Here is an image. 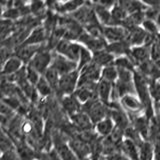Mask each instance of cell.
<instances>
[{"label": "cell", "instance_id": "8d00e7d4", "mask_svg": "<svg viewBox=\"0 0 160 160\" xmlns=\"http://www.w3.org/2000/svg\"><path fill=\"white\" fill-rule=\"evenodd\" d=\"M4 99V96H3V94L1 92V89H0V100H3Z\"/></svg>", "mask_w": 160, "mask_h": 160}, {"label": "cell", "instance_id": "30bf717a", "mask_svg": "<svg viewBox=\"0 0 160 160\" xmlns=\"http://www.w3.org/2000/svg\"><path fill=\"white\" fill-rule=\"evenodd\" d=\"M44 45H20L14 51V55L21 60L24 65H28L32 58L41 50Z\"/></svg>", "mask_w": 160, "mask_h": 160}, {"label": "cell", "instance_id": "4dcf8cb0", "mask_svg": "<svg viewBox=\"0 0 160 160\" xmlns=\"http://www.w3.org/2000/svg\"><path fill=\"white\" fill-rule=\"evenodd\" d=\"M0 160H20V158L16 149H13L0 154Z\"/></svg>", "mask_w": 160, "mask_h": 160}, {"label": "cell", "instance_id": "5bb4252c", "mask_svg": "<svg viewBox=\"0 0 160 160\" xmlns=\"http://www.w3.org/2000/svg\"><path fill=\"white\" fill-rule=\"evenodd\" d=\"M119 152L128 160H139V145L132 140L125 138L119 146Z\"/></svg>", "mask_w": 160, "mask_h": 160}, {"label": "cell", "instance_id": "e575fe53", "mask_svg": "<svg viewBox=\"0 0 160 160\" xmlns=\"http://www.w3.org/2000/svg\"><path fill=\"white\" fill-rule=\"evenodd\" d=\"M90 160H107V158L104 155L100 154V155H96V156H92L90 158Z\"/></svg>", "mask_w": 160, "mask_h": 160}, {"label": "cell", "instance_id": "cb8c5ba5", "mask_svg": "<svg viewBox=\"0 0 160 160\" xmlns=\"http://www.w3.org/2000/svg\"><path fill=\"white\" fill-rule=\"evenodd\" d=\"M101 80H105V81L110 82V83H115L118 79V69L114 64L109 65V66L103 67L101 69Z\"/></svg>", "mask_w": 160, "mask_h": 160}, {"label": "cell", "instance_id": "74e56055", "mask_svg": "<svg viewBox=\"0 0 160 160\" xmlns=\"http://www.w3.org/2000/svg\"><path fill=\"white\" fill-rule=\"evenodd\" d=\"M156 64H157V65H158V66L160 67V59H159V60H158V61L156 62Z\"/></svg>", "mask_w": 160, "mask_h": 160}, {"label": "cell", "instance_id": "484cf974", "mask_svg": "<svg viewBox=\"0 0 160 160\" xmlns=\"http://www.w3.org/2000/svg\"><path fill=\"white\" fill-rule=\"evenodd\" d=\"M15 30V22L8 19H0V37L7 39Z\"/></svg>", "mask_w": 160, "mask_h": 160}, {"label": "cell", "instance_id": "277c9868", "mask_svg": "<svg viewBox=\"0 0 160 160\" xmlns=\"http://www.w3.org/2000/svg\"><path fill=\"white\" fill-rule=\"evenodd\" d=\"M82 47V45L77 41H70V40L62 39L56 45L54 52L62 55V56L66 57L69 60L76 62L78 64V60Z\"/></svg>", "mask_w": 160, "mask_h": 160}, {"label": "cell", "instance_id": "7402d4cb", "mask_svg": "<svg viewBox=\"0 0 160 160\" xmlns=\"http://www.w3.org/2000/svg\"><path fill=\"white\" fill-rule=\"evenodd\" d=\"M35 87H36V90H37V92L41 99H47V98L52 97L54 95L53 88L50 86V84L46 81V79H45L43 76L40 77L39 81Z\"/></svg>", "mask_w": 160, "mask_h": 160}, {"label": "cell", "instance_id": "2e32d148", "mask_svg": "<svg viewBox=\"0 0 160 160\" xmlns=\"http://www.w3.org/2000/svg\"><path fill=\"white\" fill-rule=\"evenodd\" d=\"M69 118L71 119L74 128L80 129L81 132L93 130V123L91 122V120H90V118L88 117V115L86 113H84L82 110L80 112L74 114L73 116L69 117Z\"/></svg>", "mask_w": 160, "mask_h": 160}, {"label": "cell", "instance_id": "7a4b0ae2", "mask_svg": "<svg viewBox=\"0 0 160 160\" xmlns=\"http://www.w3.org/2000/svg\"><path fill=\"white\" fill-rule=\"evenodd\" d=\"M82 111L88 115L93 125L108 116V106L98 98H94L82 105Z\"/></svg>", "mask_w": 160, "mask_h": 160}, {"label": "cell", "instance_id": "1f68e13d", "mask_svg": "<svg viewBox=\"0 0 160 160\" xmlns=\"http://www.w3.org/2000/svg\"><path fill=\"white\" fill-rule=\"evenodd\" d=\"M16 112L10 108L3 100H0V115H6V116H13Z\"/></svg>", "mask_w": 160, "mask_h": 160}, {"label": "cell", "instance_id": "83f0119b", "mask_svg": "<svg viewBox=\"0 0 160 160\" xmlns=\"http://www.w3.org/2000/svg\"><path fill=\"white\" fill-rule=\"evenodd\" d=\"M42 76L46 79V81L50 84V86L53 88L54 95H55V90H56V88H57L58 81H59V78H60L59 74L55 71L52 67H49Z\"/></svg>", "mask_w": 160, "mask_h": 160}, {"label": "cell", "instance_id": "9a60e30c", "mask_svg": "<svg viewBox=\"0 0 160 160\" xmlns=\"http://www.w3.org/2000/svg\"><path fill=\"white\" fill-rule=\"evenodd\" d=\"M48 35L42 25L34 28L22 45H43L46 44Z\"/></svg>", "mask_w": 160, "mask_h": 160}, {"label": "cell", "instance_id": "d590c367", "mask_svg": "<svg viewBox=\"0 0 160 160\" xmlns=\"http://www.w3.org/2000/svg\"><path fill=\"white\" fill-rule=\"evenodd\" d=\"M3 7H2V5H1V3H0V17H2V14H3Z\"/></svg>", "mask_w": 160, "mask_h": 160}, {"label": "cell", "instance_id": "ac0fdd59", "mask_svg": "<svg viewBox=\"0 0 160 160\" xmlns=\"http://www.w3.org/2000/svg\"><path fill=\"white\" fill-rule=\"evenodd\" d=\"M128 37H127V42L129 43L130 47H135V46H142L145 44L146 38L148 34L144 31L142 27H136L132 30L128 31Z\"/></svg>", "mask_w": 160, "mask_h": 160}, {"label": "cell", "instance_id": "9c48e42d", "mask_svg": "<svg viewBox=\"0 0 160 160\" xmlns=\"http://www.w3.org/2000/svg\"><path fill=\"white\" fill-rule=\"evenodd\" d=\"M77 42H79L85 48L90 50L92 53H95L103 49H106V46H107V42L105 41L104 38L94 37L92 35H90L89 33H87L86 31H84L82 33V35L79 37Z\"/></svg>", "mask_w": 160, "mask_h": 160}, {"label": "cell", "instance_id": "ba28073f", "mask_svg": "<svg viewBox=\"0 0 160 160\" xmlns=\"http://www.w3.org/2000/svg\"><path fill=\"white\" fill-rule=\"evenodd\" d=\"M128 31L121 25L103 27V37L107 44L127 40Z\"/></svg>", "mask_w": 160, "mask_h": 160}, {"label": "cell", "instance_id": "4316f807", "mask_svg": "<svg viewBox=\"0 0 160 160\" xmlns=\"http://www.w3.org/2000/svg\"><path fill=\"white\" fill-rule=\"evenodd\" d=\"M141 27L144 31L149 35H152V36H159L160 35V29L155 20L146 18L141 24Z\"/></svg>", "mask_w": 160, "mask_h": 160}, {"label": "cell", "instance_id": "f546056e", "mask_svg": "<svg viewBox=\"0 0 160 160\" xmlns=\"http://www.w3.org/2000/svg\"><path fill=\"white\" fill-rule=\"evenodd\" d=\"M41 76L42 75H40L36 70H34L32 67L26 65V78L29 83H31L32 85H34V86H36V84L38 83L39 79Z\"/></svg>", "mask_w": 160, "mask_h": 160}, {"label": "cell", "instance_id": "5b68a950", "mask_svg": "<svg viewBox=\"0 0 160 160\" xmlns=\"http://www.w3.org/2000/svg\"><path fill=\"white\" fill-rule=\"evenodd\" d=\"M53 52L54 51L49 50L46 47V44H45L44 47L29 62L28 66L32 67L34 70H36L40 75H43L46 72V70L50 67V65H51Z\"/></svg>", "mask_w": 160, "mask_h": 160}, {"label": "cell", "instance_id": "52a82bcc", "mask_svg": "<svg viewBox=\"0 0 160 160\" xmlns=\"http://www.w3.org/2000/svg\"><path fill=\"white\" fill-rule=\"evenodd\" d=\"M50 67H52L59 74V76H62V75L78 70V64L76 62L69 60L66 57L62 56V55L53 52L52 62Z\"/></svg>", "mask_w": 160, "mask_h": 160}, {"label": "cell", "instance_id": "8992f818", "mask_svg": "<svg viewBox=\"0 0 160 160\" xmlns=\"http://www.w3.org/2000/svg\"><path fill=\"white\" fill-rule=\"evenodd\" d=\"M101 69L98 65L91 62L79 70L78 87L89 84H96L101 78Z\"/></svg>", "mask_w": 160, "mask_h": 160}, {"label": "cell", "instance_id": "4fadbf2b", "mask_svg": "<svg viewBox=\"0 0 160 160\" xmlns=\"http://www.w3.org/2000/svg\"><path fill=\"white\" fill-rule=\"evenodd\" d=\"M115 129V124L113 120L109 116L103 118L93 125V130L95 134L100 138H107L111 135Z\"/></svg>", "mask_w": 160, "mask_h": 160}, {"label": "cell", "instance_id": "d6a6232c", "mask_svg": "<svg viewBox=\"0 0 160 160\" xmlns=\"http://www.w3.org/2000/svg\"><path fill=\"white\" fill-rule=\"evenodd\" d=\"M106 158H107V160H128L120 152H115L111 155H108V156H106Z\"/></svg>", "mask_w": 160, "mask_h": 160}, {"label": "cell", "instance_id": "7c38bea8", "mask_svg": "<svg viewBox=\"0 0 160 160\" xmlns=\"http://www.w3.org/2000/svg\"><path fill=\"white\" fill-rule=\"evenodd\" d=\"M128 56L131 58L136 68L140 66L141 64L151 60L150 59V49L147 46H145V45L131 47L130 48Z\"/></svg>", "mask_w": 160, "mask_h": 160}, {"label": "cell", "instance_id": "6da1fadb", "mask_svg": "<svg viewBox=\"0 0 160 160\" xmlns=\"http://www.w3.org/2000/svg\"><path fill=\"white\" fill-rule=\"evenodd\" d=\"M78 80L79 70H75L73 72L60 76L57 88L55 90V96H57L58 99H60L64 96L74 94L78 87Z\"/></svg>", "mask_w": 160, "mask_h": 160}, {"label": "cell", "instance_id": "f1b7e54d", "mask_svg": "<svg viewBox=\"0 0 160 160\" xmlns=\"http://www.w3.org/2000/svg\"><path fill=\"white\" fill-rule=\"evenodd\" d=\"M92 60H93V53L83 46L82 50H81V53H80L79 60H78V70L82 69L85 66H87L88 64L92 62Z\"/></svg>", "mask_w": 160, "mask_h": 160}, {"label": "cell", "instance_id": "e0dca14e", "mask_svg": "<svg viewBox=\"0 0 160 160\" xmlns=\"http://www.w3.org/2000/svg\"><path fill=\"white\" fill-rule=\"evenodd\" d=\"M112 90H113V83H110L105 81V80L100 79L99 82L97 83V88H96L97 98L105 105H108L110 103Z\"/></svg>", "mask_w": 160, "mask_h": 160}, {"label": "cell", "instance_id": "44dd1931", "mask_svg": "<svg viewBox=\"0 0 160 160\" xmlns=\"http://www.w3.org/2000/svg\"><path fill=\"white\" fill-rule=\"evenodd\" d=\"M23 63L21 62V60L19 58H17L15 55L11 58H9L7 60V62L5 63L4 67L2 69V76H9V75H12L14 73H16L18 70L21 69V67L23 66Z\"/></svg>", "mask_w": 160, "mask_h": 160}, {"label": "cell", "instance_id": "3957f363", "mask_svg": "<svg viewBox=\"0 0 160 160\" xmlns=\"http://www.w3.org/2000/svg\"><path fill=\"white\" fill-rule=\"evenodd\" d=\"M122 109L127 113L129 118L142 116L145 114V108L136 94H128L123 96L119 101Z\"/></svg>", "mask_w": 160, "mask_h": 160}, {"label": "cell", "instance_id": "d6986e66", "mask_svg": "<svg viewBox=\"0 0 160 160\" xmlns=\"http://www.w3.org/2000/svg\"><path fill=\"white\" fill-rule=\"evenodd\" d=\"M130 45L127 42V40H124V41H120V42H115V43H110L107 44L106 50L107 51L113 55L115 58L117 57H121V56H127L130 51Z\"/></svg>", "mask_w": 160, "mask_h": 160}, {"label": "cell", "instance_id": "ffe728a7", "mask_svg": "<svg viewBox=\"0 0 160 160\" xmlns=\"http://www.w3.org/2000/svg\"><path fill=\"white\" fill-rule=\"evenodd\" d=\"M114 61H115V57L113 55L110 54L106 49L100 50V51L93 53L92 62L98 65L100 68L112 65V64H114Z\"/></svg>", "mask_w": 160, "mask_h": 160}, {"label": "cell", "instance_id": "f35d334b", "mask_svg": "<svg viewBox=\"0 0 160 160\" xmlns=\"http://www.w3.org/2000/svg\"><path fill=\"white\" fill-rule=\"evenodd\" d=\"M1 77H2V73H1V71H0V79H1Z\"/></svg>", "mask_w": 160, "mask_h": 160}, {"label": "cell", "instance_id": "8fae6325", "mask_svg": "<svg viewBox=\"0 0 160 160\" xmlns=\"http://www.w3.org/2000/svg\"><path fill=\"white\" fill-rule=\"evenodd\" d=\"M59 102L60 106L62 108V111L68 117L73 116L74 114H76L82 110V104L78 101V99L74 96V94L60 98Z\"/></svg>", "mask_w": 160, "mask_h": 160}, {"label": "cell", "instance_id": "603a6c76", "mask_svg": "<svg viewBox=\"0 0 160 160\" xmlns=\"http://www.w3.org/2000/svg\"><path fill=\"white\" fill-rule=\"evenodd\" d=\"M139 160H155L154 147L150 141H143L139 145Z\"/></svg>", "mask_w": 160, "mask_h": 160}, {"label": "cell", "instance_id": "d4e9b609", "mask_svg": "<svg viewBox=\"0 0 160 160\" xmlns=\"http://www.w3.org/2000/svg\"><path fill=\"white\" fill-rule=\"evenodd\" d=\"M114 65L117 67V69L120 70H128V71H132V72L136 70V66H135V64L133 63L131 58L128 55L127 56H121L115 58Z\"/></svg>", "mask_w": 160, "mask_h": 160}, {"label": "cell", "instance_id": "836d02e7", "mask_svg": "<svg viewBox=\"0 0 160 160\" xmlns=\"http://www.w3.org/2000/svg\"><path fill=\"white\" fill-rule=\"evenodd\" d=\"M48 157H49V160H62L54 148H52L51 150L48 151Z\"/></svg>", "mask_w": 160, "mask_h": 160}]
</instances>
